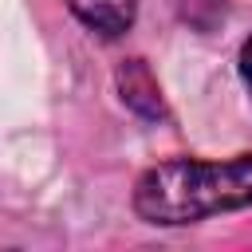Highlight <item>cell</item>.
<instances>
[{
	"label": "cell",
	"instance_id": "obj_1",
	"mask_svg": "<svg viewBox=\"0 0 252 252\" xmlns=\"http://www.w3.org/2000/svg\"><path fill=\"white\" fill-rule=\"evenodd\" d=\"M252 205V158L193 161L173 158L150 165L134 185V209L150 224H193Z\"/></svg>",
	"mask_w": 252,
	"mask_h": 252
},
{
	"label": "cell",
	"instance_id": "obj_4",
	"mask_svg": "<svg viewBox=\"0 0 252 252\" xmlns=\"http://www.w3.org/2000/svg\"><path fill=\"white\" fill-rule=\"evenodd\" d=\"M240 79H244L248 98H252V35H248V39H244V47H240Z\"/></svg>",
	"mask_w": 252,
	"mask_h": 252
},
{
	"label": "cell",
	"instance_id": "obj_2",
	"mask_svg": "<svg viewBox=\"0 0 252 252\" xmlns=\"http://www.w3.org/2000/svg\"><path fill=\"white\" fill-rule=\"evenodd\" d=\"M67 8L102 39H118L122 32H130L138 16V0H67Z\"/></svg>",
	"mask_w": 252,
	"mask_h": 252
},
{
	"label": "cell",
	"instance_id": "obj_3",
	"mask_svg": "<svg viewBox=\"0 0 252 252\" xmlns=\"http://www.w3.org/2000/svg\"><path fill=\"white\" fill-rule=\"evenodd\" d=\"M118 87H122V102L130 110H138L142 118H158L161 114V91H158V79L150 75V67L142 59H130L122 71H118Z\"/></svg>",
	"mask_w": 252,
	"mask_h": 252
}]
</instances>
